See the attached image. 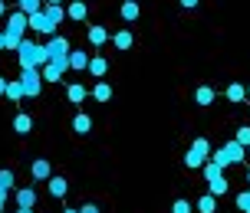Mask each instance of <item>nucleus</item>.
<instances>
[{"label":"nucleus","mask_w":250,"mask_h":213,"mask_svg":"<svg viewBox=\"0 0 250 213\" xmlns=\"http://www.w3.org/2000/svg\"><path fill=\"white\" fill-rule=\"evenodd\" d=\"M17 59H20V69H43V66L50 63L46 43H33V39H23V46L17 50Z\"/></svg>","instance_id":"obj_1"},{"label":"nucleus","mask_w":250,"mask_h":213,"mask_svg":"<svg viewBox=\"0 0 250 213\" xmlns=\"http://www.w3.org/2000/svg\"><path fill=\"white\" fill-rule=\"evenodd\" d=\"M211 141L208 138H194L191 141V148L185 151V167L188 171H204V164L211 161Z\"/></svg>","instance_id":"obj_2"},{"label":"nucleus","mask_w":250,"mask_h":213,"mask_svg":"<svg viewBox=\"0 0 250 213\" xmlns=\"http://www.w3.org/2000/svg\"><path fill=\"white\" fill-rule=\"evenodd\" d=\"M46 53H50V63H69V53H73V46H69V39L62 36V33H56V36L46 39Z\"/></svg>","instance_id":"obj_3"},{"label":"nucleus","mask_w":250,"mask_h":213,"mask_svg":"<svg viewBox=\"0 0 250 213\" xmlns=\"http://www.w3.org/2000/svg\"><path fill=\"white\" fill-rule=\"evenodd\" d=\"M20 86L30 99H37L40 92H43V72L40 69H20Z\"/></svg>","instance_id":"obj_4"},{"label":"nucleus","mask_w":250,"mask_h":213,"mask_svg":"<svg viewBox=\"0 0 250 213\" xmlns=\"http://www.w3.org/2000/svg\"><path fill=\"white\" fill-rule=\"evenodd\" d=\"M30 17V30L33 33H40V36H56V26H53V20L46 17V10H37V13H26Z\"/></svg>","instance_id":"obj_5"},{"label":"nucleus","mask_w":250,"mask_h":213,"mask_svg":"<svg viewBox=\"0 0 250 213\" xmlns=\"http://www.w3.org/2000/svg\"><path fill=\"white\" fill-rule=\"evenodd\" d=\"M7 30H13V33H20V36H23L26 30H30V17H26L20 7L10 10V13H7Z\"/></svg>","instance_id":"obj_6"},{"label":"nucleus","mask_w":250,"mask_h":213,"mask_svg":"<svg viewBox=\"0 0 250 213\" xmlns=\"http://www.w3.org/2000/svg\"><path fill=\"white\" fill-rule=\"evenodd\" d=\"M66 69H69V63H60V66H56V63H46L40 72H43V82H56V86H60L62 75H66Z\"/></svg>","instance_id":"obj_7"},{"label":"nucleus","mask_w":250,"mask_h":213,"mask_svg":"<svg viewBox=\"0 0 250 213\" xmlns=\"http://www.w3.org/2000/svg\"><path fill=\"white\" fill-rule=\"evenodd\" d=\"M17 210H33L37 207V190L33 187H17Z\"/></svg>","instance_id":"obj_8"},{"label":"nucleus","mask_w":250,"mask_h":213,"mask_svg":"<svg viewBox=\"0 0 250 213\" xmlns=\"http://www.w3.org/2000/svg\"><path fill=\"white\" fill-rule=\"evenodd\" d=\"M30 177H33V180H43V184H46V180L53 177L50 161H46V158H37V161L30 164Z\"/></svg>","instance_id":"obj_9"},{"label":"nucleus","mask_w":250,"mask_h":213,"mask_svg":"<svg viewBox=\"0 0 250 213\" xmlns=\"http://www.w3.org/2000/svg\"><path fill=\"white\" fill-rule=\"evenodd\" d=\"M86 39L92 43V46H105V43L112 39V33H109L105 26H89V30H86Z\"/></svg>","instance_id":"obj_10"},{"label":"nucleus","mask_w":250,"mask_h":213,"mask_svg":"<svg viewBox=\"0 0 250 213\" xmlns=\"http://www.w3.org/2000/svg\"><path fill=\"white\" fill-rule=\"evenodd\" d=\"M132 43H135V36H132V30H115V33H112V46H115L119 53L132 50Z\"/></svg>","instance_id":"obj_11"},{"label":"nucleus","mask_w":250,"mask_h":213,"mask_svg":"<svg viewBox=\"0 0 250 213\" xmlns=\"http://www.w3.org/2000/svg\"><path fill=\"white\" fill-rule=\"evenodd\" d=\"M214 99H217V95H214L211 86H198V89H194V105H198V108H208V105H214Z\"/></svg>","instance_id":"obj_12"},{"label":"nucleus","mask_w":250,"mask_h":213,"mask_svg":"<svg viewBox=\"0 0 250 213\" xmlns=\"http://www.w3.org/2000/svg\"><path fill=\"white\" fill-rule=\"evenodd\" d=\"M86 13H89V3H86V0H73V3L66 7V17H69V20H76V23H83V20H86Z\"/></svg>","instance_id":"obj_13"},{"label":"nucleus","mask_w":250,"mask_h":213,"mask_svg":"<svg viewBox=\"0 0 250 213\" xmlns=\"http://www.w3.org/2000/svg\"><path fill=\"white\" fill-rule=\"evenodd\" d=\"M119 13H122V20H125V23H135V20H138V13H142V7H138V0H122Z\"/></svg>","instance_id":"obj_14"},{"label":"nucleus","mask_w":250,"mask_h":213,"mask_svg":"<svg viewBox=\"0 0 250 213\" xmlns=\"http://www.w3.org/2000/svg\"><path fill=\"white\" fill-rule=\"evenodd\" d=\"M89 75H92V79H102V75L109 72V59H105V56H92V59H89V69H86Z\"/></svg>","instance_id":"obj_15"},{"label":"nucleus","mask_w":250,"mask_h":213,"mask_svg":"<svg viewBox=\"0 0 250 213\" xmlns=\"http://www.w3.org/2000/svg\"><path fill=\"white\" fill-rule=\"evenodd\" d=\"M227 190H230V184H227V177H224V174L208 177V194H214V197H224Z\"/></svg>","instance_id":"obj_16"},{"label":"nucleus","mask_w":250,"mask_h":213,"mask_svg":"<svg viewBox=\"0 0 250 213\" xmlns=\"http://www.w3.org/2000/svg\"><path fill=\"white\" fill-rule=\"evenodd\" d=\"M224 99L234 102V105H237V102H244V99H247V86H244V82H230V86L224 89Z\"/></svg>","instance_id":"obj_17"},{"label":"nucleus","mask_w":250,"mask_h":213,"mask_svg":"<svg viewBox=\"0 0 250 213\" xmlns=\"http://www.w3.org/2000/svg\"><path fill=\"white\" fill-rule=\"evenodd\" d=\"M66 99L73 102V105H83V102H86V86H83V82H69V86H66Z\"/></svg>","instance_id":"obj_18"},{"label":"nucleus","mask_w":250,"mask_h":213,"mask_svg":"<svg viewBox=\"0 0 250 213\" xmlns=\"http://www.w3.org/2000/svg\"><path fill=\"white\" fill-rule=\"evenodd\" d=\"M89 59H92V56H86V50H73V53H69V69L86 72V69H89Z\"/></svg>","instance_id":"obj_19"},{"label":"nucleus","mask_w":250,"mask_h":213,"mask_svg":"<svg viewBox=\"0 0 250 213\" xmlns=\"http://www.w3.org/2000/svg\"><path fill=\"white\" fill-rule=\"evenodd\" d=\"M73 131H76V135H89V131H92V118H89L86 112H76V118H73Z\"/></svg>","instance_id":"obj_20"},{"label":"nucleus","mask_w":250,"mask_h":213,"mask_svg":"<svg viewBox=\"0 0 250 213\" xmlns=\"http://www.w3.org/2000/svg\"><path fill=\"white\" fill-rule=\"evenodd\" d=\"M46 187H50V197H66L69 184H66V177H56V174H53L50 180H46Z\"/></svg>","instance_id":"obj_21"},{"label":"nucleus","mask_w":250,"mask_h":213,"mask_svg":"<svg viewBox=\"0 0 250 213\" xmlns=\"http://www.w3.org/2000/svg\"><path fill=\"white\" fill-rule=\"evenodd\" d=\"M13 131H17V135H30V131H33V118H30L26 112H20L17 118H13Z\"/></svg>","instance_id":"obj_22"},{"label":"nucleus","mask_w":250,"mask_h":213,"mask_svg":"<svg viewBox=\"0 0 250 213\" xmlns=\"http://www.w3.org/2000/svg\"><path fill=\"white\" fill-rule=\"evenodd\" d=\"M92 99H96V102H109V99H112V82H102V79H99V82L92 86Z\"/></svg>","instance_id":"obj_23"},{"label":"nucleus","mask_w":250,"mask_h":213,"mask_svg":"<svg viewBox=\"0 0 250 213\" xmlns=\"http://www.w3.org/2000/svg\"><path fill=\"white\" fill-rule=\"evenodd\" d=\"M194 210L198 213H217V197H214V194H204V197L194 203Z\"/></svg>","instance_id":"obj_24"},{"label":"nucleus","mask_w":250,"mask_h":213,"mask_svg":"<svg viewBox=\"0 0 250 213\" xmlns=\"http://www.w3.org/2000/svg\"><path fill=\"white\" fill-rule=\"evenodd\" d=\"M43 10H46V17H50V20H53V26L60 30V23H62V20H66V7H56V3H46Z\"/></svg>","instance_id":"obj_25"},{"label":"nucleus","mask_w":250,"mask_h":213,"mask_svg":"<svg viewBox=\"0 0 250 213\" xmlns=\"http://www.w3.org/2000/svg\"><path fill=\"white\" fill-rule=\"evenodd\" d=\"M17 7H20L23 13H37V10L46 7V0H17Z\"/></svg>","instance_id":"obj_26"},{"label":"nucleus","mask_w":250,"mask_h":213,"mask_svg":"<svg viewBox=\"0 0 250 213\" xmlns=\"http://www.w3.org/2000/svg\"><path fill=\"white\" fill-rule=\"evenodd\" d=\"M26 92H23V86H20V79H17V82H10V86H7V99L13 102V105H17V102L23 99Z\"/></svg>","instance_id":"obj_27"},{"label":"nucleus","mask_w":250,"mask_h":213,"mask_svg":"<svg viewBox=\"0 0 250 213\" xmlns=\"http://www.w3.org/2000/svg\"><path fill=\"white\" fill-rule=\"evenodd\" d=\"M0 187H3V190H13V187H17V177H13V171H7V167L0 171Z\"/></svg>","instance_id":"obj_28"},{"label":"nucleus","mask_w":250,"mask_h":213,"mask_svg":"<svg viewBox=\"0 0 250 213\" xmlns=\"http://www.w3.org/2000/svg\"><path fill=\"white\" fill-rule=\"evenodd\" d=\"M234 141H237V144H244V148H250V128H247V125H240V128H237V135H234Z\"/></svg>","instance_id":"obj_29"},{"label":"nucleus","mask_w":250,"mask_h":213,"mask_svg":"<svg viewBox=\"0 0 250 213\" xmlns=\"http://www.w3.org/2000/svg\"><path fill=\"white\" fill-rule=\"evenodd\" d=\"M171 213H194V210H191V200H185V197H178V200L171 203Z\"/></svg>","instance_id":"obj_30"},{"label":"nucleus","mask_w":250,"mask_h":213,"mask_svg":"<svg viewBox=\"0 0 250 213\" xmlns=\"http://www.w3.org/2000/svg\"><path fill=\"white\" fill-rule=\"evenodd\" d=\"M237 210L240 213H250V187L244 194H237Z\"/></svg>","instance_id":"obj_31"},{"label":"nucleus","mask_w":250,"mask_h":213,"mask_svg":"<svg viewBox=\"0 0 250 213\" xmlns=\"http://www.w3.org/2000/svg\"><path fill=\"white\" fill-rule=\"evenodd\" d=\"M79 213H99V207H96V203H83V207H79Z\"/></svg>","instance_id":"obj_32"},{"label":"nucleus","mask_w":250,"mask_h":213,"mask_svg":"<svg viewBox=\"0 0 250 213\" xmlns=\"http://www.w3.org/2000/svg\"><path fill=\"white\" fill-rule=\"evenodd\" d=\"M7 194H10V190H3V187H0V213L7 210Z\"/></svg>","instance_id":"obj_33"},{"label":"nucleus","mask_w":250,"mask_h":213,"mask_svg":"<svg viewBox=\"0 0 250 213\" xmlns=\"http://www.w3.org/2000/svg\"><path fill=\"white\" fill-rule=\"evenodd\" d=\"M198 3H201V0H181V7H185V10H194Z\"/></svg>","instance_id":"obj_34"},{"label":"nucleus","mask_w":250,"mask_h":213,"mask_svg":"<svg viewBox=\"0 0 250 213\" xmlns=\"http://www.w3.org/2000/svg\"><path fill=\"white\" fill-rule=\"evenodd\" d=\"M7 86H10V79H3V75H0V95H7Z\"/></svg>","instance_id":"obj_35"},{"label":"nucleus","mask_w":250,"mask_h":213,"mask_svg":"<svg viewBox=\"0 0 250 213\" xmlns=\"http://www.w3.org/2000/svg\"><path fill=\"white\" fill-rule=\"evenodd\" d=\"M3 46H7V33L0 30V50H3Z\"/></svg>","instance_id":"obj_36"},{"label":"nucleus","mask_w":250,"mask_h":213,"mask_svg":"<svg viewBox=\"0 0 250 213\" xmlns=\"http://www.w3.org/2000/svg\"><path fill=\"white\" fill-rule=\"evenodd\" d=\"M0 17H7V0H0Z\"/></svg>","instance_id":"obj_37"},{"label":"nucleus","mask_w":250,"mask_h":213,"mask_svg":"<svg viewBox=\"0 0 250 213\" xmlns=\"http://www.w3.org/2000/svg\"><path fill=\"white\" fill-rule=\"evenodd\" d=\"M46 3H56V7H62V3H66V0H46Z\"/></svg>","instance_id":"obj_38"},{"label":"nucleus","mask_w":250,"mask_h":213,"mask_svg":"<svg viewBox=\"0 0 250 213\" xmlns=\"http://www.w3.org/2000/svg\"><path fill=\"white\" fill-rule=\"evenodd\" d=\"M62 213H79V210H73V207H66V210H62Z\"/></svg>","instance_id":"obj_39"},{"label":"nucleus","mask_w":250,"mask_h":213,"mask_svg":"<svg viewBox=\"0 0 250 213\" xmlns=\"http://www.w3.org/2000/svg\"><path fill=\"white\" fill-rule=\"evenodd\" d=\"M17 213H33V210H17Z\"/></svg>","instance_id":"obj_40"},{"label":"nucleus","mask_w":250,"mask_h":213,"mask_svg":"<svg viewBox=\"0 0 250 213\" xmlns=\"http://www.w3.org/2000/svg\"><path fill=\"white\" fill-rule=\"evenodd\" d=\"M247 187H250V171H247Z\"/></svg>","instance_id":"obj_41"},{"label":"nucleus","mask_w":250,"mask_h":213,"mask_svg":"<svg viewBox=\"0 0 250 213\" xmlns=\"http://www.w3.org/2000/svg\"><path fill=\"white\" fill-rule=\"evenodd\" d=\"M247 99H250V82H247Z\"/></svg>","instance_id":"obj_42"},{"label":"nucleus","mask_w":250,"mask_h":213,"mask_svg":"<svg viewBox=\"0 0 250 213\" xmlns=\"http://www.w3.org/2000/svg\"><path fill=\"white\" fill-rule=\"evenodd\" d=\"M247 154H250V148H247Z\"/></svg>","instance_id":"obj_43"}]
</instances>
